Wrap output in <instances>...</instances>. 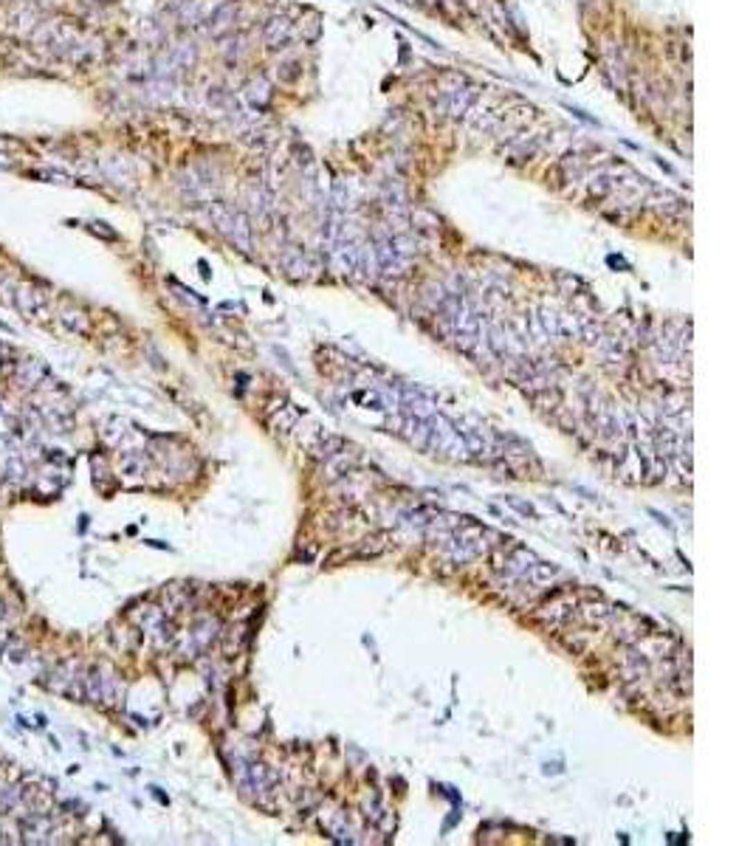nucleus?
<instances>
[{"mask_svg":"<svg viewBox=\"0 0 753 846\" xmlns=\"http://www.w3.org/2000/svg\"><path fill=\"white\" fill-rule=\"evenodd\" d=\"M426 449H432L438 454H446V457H454V460L471 457L469 446H466V435L460 429H454V423H449L443 415L429 417V446Z\"/></svg>","mask_w":753,"mask_h":846,"instance_id":"obj_1","label":"nucleus"},{"mask_svg":"<svg viewBox=\"0 0 753 846\" xmlns=\"http://www.w3.org/2000/svg\"><path fill=\"white\" fill-rule=\"evenodd\" d=\"M12 305L23 313H40L49 300H46V291L37 288L31 282H15V291H12Z\"/></svg>","mask_w":753,"mask_h":846,"instance_id":"obj_2","label":"nucleus"},{"mask_svg":"<svg viewBox=\"0 0 753 846\" xmlns=\"http://www.w3.org/2000/svg\"><path fill=\"white\" fill-rule=\"evenodd\" d=\"M20 832H23L26 843H43L51 832V821L46 818V813H26Z\"/></svg>","mask_w":753,"mask_h":846,"instance_id":"obj_3","label":"nucleus"},{"mask_svg":"<svg viewBox=\"0 0 753 846\" xmlns=\"http://www.w3.org/2000/svg\"><path fill=\"white\" fill-rule=\"evenodd\" d=\"M401 406L406 409V415H412V417H424V420H429L432 415H438L435 401H429L426 395H421L417 390H406V392L401 395Z\"/></svg>","mask_w":753,"mask_h":846,"instance_id":"obj_4","label":"nucleus"},{"mask_svg":"<svg viewBox=\"0 0 753 846\" xmlns=\"http://www.w3.org/2000/svg\"><path fill=\"white\" fill-rule=\"evenodd\" d=\"M215 634H218V621L206 618L203 623H198V626H195V632H192V644H195L198 649H206L209 644L215 641Z\"/></svg>","mask_w":753,"mask_h":846,"instance_id":"obj_5","label":"nucleus"},{"mask_svg":"<svg viewBox=\"0 0 753 846\" xmlns=\"http://www.w3.org/2000/svg\"><path fill=\"white\" fill-rule=\"evenodd\" d=\"M17 372H20V378L26 381L28 387H34V384H43L49 370L40 364V361H20V364H17Z\"/></svg>","mask_w":753,"mask_h":846,"instance_id":"obj_6","label":"nucleus"},{"mask_svg":"<svg viewBox=\"0 0 753 846\" xmlns=\"http://www.w3.org/2000/svg\"><path fill=\"white\" fill-rule=\"evenodd\" d=\"M62 325L73 333H88L91 330V316L82 313V311H65L62 313Z\"/></svg>","mask_w":753,"mask_h":846,"instance_id":"obj_7","label":"nucleus"},{"mask_svg":"<svg viewBox=\"0 0 753 846\" xmlns=\"http://www.w3.org/2000/svg\"><path fill=\"white\" fill-rule=\"evenodd\" d=\"M12 291H15V282H9L3 274H0V300H3V302H12Z\"/></svg>","mask_w":753,"mask_h":846,"instance_id":"obj_8","label":"nucleus"},{"mask_svg":"<svg viewBox=\"0 0 753 846\" xmlns=\"http://www.w3.org/2000/svg\"><path fill=\"white\" fill-rule=\"evenodd\" d=\"M508 502H511V505L517 508V511H522L525 517H533V508H530L528 502H519V499H514V497H508Z\"/></svg>","mask_w":753,"mask_h":846,"instance_id":"obj_9","label":"nucleus"},{"mask_svg":"<svg viewBox=\"0 0 753 846\" xmlns=\"http://www.w3.org/2000/svg\"><path fill=\"white\" fill-rule=\"evenodd\" d=\"M9 632H0V655H6V649H9Z\"/></svg>","mask_w":753,"mask_h":846,"instance_id":"obj_10","label":"nucleus"},{"mask_svg":"<svg viewBox=\"0 0 753 846\" xmlns=\"http://www.w3.org/2000/svg\"><path fill=\"white\" fill-rule=\"evenodd\" d=\"M0 361H3V347H0Z\"/></svg>","mask_w":753,"mask_h":846,"instance_id":"obj_11","label":"nucleus"},{"mask_svg":"<svg viewBox=\"0 0 753 846\" xmlns=\"http://www.w3.org/2000/svg\"><path fill=\"white\" fill-rule=\"evenodd\" d=\"M0 618H3V604H0Z\"/></svg>","mask_w":753,"mask_h":846,"instance_id":"obj_12","label":"nucleus"}]
</instances>
